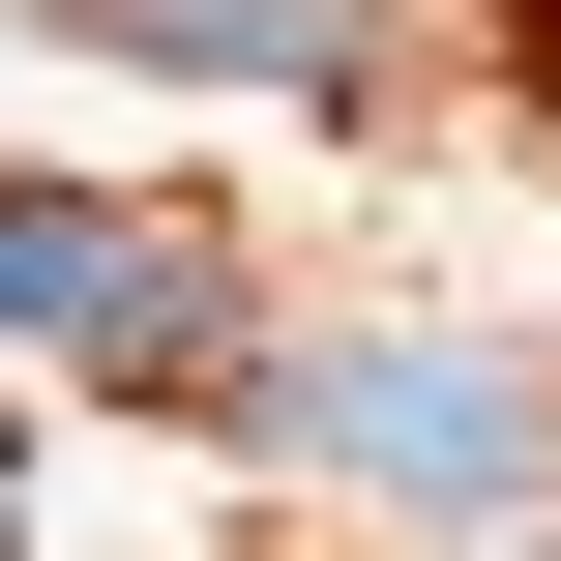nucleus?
I'll list each match as a JSON object with an SVG mask.
<instances>
[{"label": "nucleus", "mask_w": 561, "mask_h": 561, "mask_svg": "<svg viewBox=\"0 0 561 561\" xmlns=\"http://www.w3.org/2000/svg\"><path fill=\"white\" fill-rule=\"evenodd\" d=\"M207 444H266V473H325V503H414V533L473 561V533L561 503V355L533 325H266Z\"/></svg>", "instance_id": "nucleus-1"}, {"label": "nucleus", "mask_w": 561, "mask_h": 561, "mask_svg": "<svg viewBox=\"0 0 561 561\" xmlns=\"http://www.w3.org/2000/svg\"><path fill=\"white\" fill-rule=\"evenodd\" d=\"M0 355H59L89 414H237V355H266V325H237V237L89 207V178H59V207L0 178Z\"/></svg>", "instance_id": "nucleus-2"}, {"label": "nucleus", "mask_w": 561, "mask_h": 561, "mask_svg": "<svg viewBox=\"0 0 561 561\" xmlns=\"http://www.w3.org/2000/svg\"><path fill=\"white\" fill-rule=\"evenodd\" d=\"M89 59H178V89H296V118H355L385 89V0H59Z\"/></svg>", "instance_id": "nucleus-3"}, {"label": "nucleus", "mask_w": 561, "mask_h": 561, "mask_svg": "<svg viewBox=\"0 0 561 561\" xmlns=\"http://www.w3.org/2000/svg\"><path fill=\"white\" fill-rule=\"evenodd\" d=\"M473 561H561V503H533V533H473Z\"/></svg>", "instance_id": "nucleus-4"}, {"label": "nucleus", "mask_w": 561, "mask_h": 561, "mask_svg": "<svg viewBox=\"0 0 561 561\" xmlns=\"http://www.w3.org/2000/svg\"><path fill=\"white\" fill-rule=\"evenodd\" d=\"M0 533H30V444H0Z\"/></svg>", "instance_id": "nucleus-5"}]
</instances>
